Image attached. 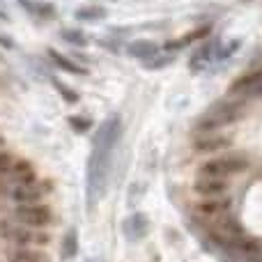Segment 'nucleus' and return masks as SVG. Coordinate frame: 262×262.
Returning a JSON list of instances; mask_svg holds the SVG:
<instances>
[{"label": "nucleus", "mask_w": 262, "mask_h": 262, "mask_svg": "<svg viewBox=\"0 0 262 262\" xmlns=\"http://www.w3.org/2000/svg\"><path fill=\"white\" fill-rule=\"evenodd\" d=\"M120 134H122V124H120L118 115H113V118H108L101 124V129L97 131V136H95L92 154H90V161H88V195H90L92 205L99 198L101 189H104L111 154H113V147H115V143H118Z\"/></svg>", "instance_id": "1"}, {"label": "nucleus", "mask_w": 262, "mask_h": 262, "mask_svg": "<svg viewBox=\"0 0 262 262\" xmlns=\"http://www.w3.org/2000/svg\"><path fill=\"white\" fill-rule=\"evenodd\" d=\"M246 113V104L244 101H221V104L212 106L207 113L200 118L198 129L200 131H216L221 127H228V124H235L237 120H242Z\"/></svg>", "instance_id": "2"}, {"label": "nucleus", "mask_w": 262, "mask_h": 262, "mask_svg": "<svg viewBox=\"0 0 262 262\" xmlns=\"http://www.w3.org/2000/svg\"><path fill=\"white\" fill-rule=\"evenodd\" d=\"M249 168V159L244 154H221V157H214L209 161H205L203 166L198 168V175L200 177H232V175H239Z\"/></svg>", "instance_id": "3"}, {"label": "nucleus", "mask_w": 262, "mask_h": 262, "mask_svg": "<svg viewBox=\"0 0 262 262\" xmlns=\"http://www.w3.org/2000/svg\"><path fill=\"white\" fill-rule=\"evenodd\" d=\"M51 189H53L51 182H39V180L30 182V184H14V182L5 180L3 184H0V193H5L7 198H12L14 203H18V205L39 203L46 193H51Z\"/></svg>", "instance_id": "4"}, {"label": "nucleus", "mask_w": 262, "mask_h": 262, "mask_svg": "<svg viewBox=\"0 0 262 262\" xmlns=\"http://www.w3.org/2000/svg\"><path fill=\"white\" fill-rule=\"evenodd\" d=\"M209 237L214 242L223 246H237L242 239H244V232H242L239 223L235 219H228V216H219L212 219V226H209Z\"/></svg>", "instance_id": "5"}, {"label": "nucleus", "mask_w": 262, "mask_h": 262, "mask_svg": "<svg viewBox=\"0 0 262 262\" xmlns=\"http://www.w3.org/2000/svg\"><path fill=\"white\" fill-rule=\"evenodd\" d=\"M16 221L28 228H46L55 221V216L49 205L35 203V205H21L16 209Z\"/></svg>", "instance_id": "6"}, {"label": "nucleus", "mask_w": 262, "mask_h": 262, "mask_svg": "<svg viewBox=\"0 0 262 262\" xmlns=\"http://www.w3.org/2000/svg\"><path fill=\"white\" fill-rule=\"evenodd\" d=\"M5 239L14 242V244L23 246V249H37V246H46L51 244V235L49 232H39L32 228H16V226H5Z\"/></svg>", "instance_id": "7"}, {"label": "nucleus", "mask_w": 262, "mask_h": 262, "mask_svg": "<svg viewBox=\"0 0 262 262\" xmlns=\"http://www.w3.org/2000/svg\"><path fill=\"white\" fill-rule=\"evenodd\" d=\"M232 207L230 198H226V195H219V198H205L200 200V203L193 205V214H198L200 219H219V216H226L228 209Z\"/></svg>", "instance_id": "8"}, {"label": "nucleus", "mask_w": 262, "mask_h": 262, "mask_svg": "<svg viewBox=\"0 0 262 262\" xmlns=\"http://www.w3.org/2000/svg\"><path fill=\"white\" fill-rule=\"evenodd\" d=\"M232 138L230 136H223V134H214V131H207V134L198 136V138L193 140V147L198 149V152H205V154H216L221 152V149L230 147Z\"/></svg>", "instance_id": "9"}, {"label": "nucleus", "mask_w": 262, "mask_h": 262, "mask_svg": "<svg viewBox=\"0 0 262 262\" xmlns=\"http://www.w3.org/2000/svg\"><path fill=\"white\" fill-rule=\"evenodd\" d=\"M193 191L203 198H219L228 193V182L221 177H198L193 182Z\"/></svg>", "instance_id": "10"}, {"label": "nucleus", "mask_w": 262, "mask_h": 262, "mask_svg": "<svg viewBox=\"0 0 262 262\" xmlns=\"http://www.w3.org/2000/svg\"><path fill=\"white\" fill-rule=\"evenodd\" d=\"M5 180L14 182V184H30V182L37 180V175H35V168H32L30 161H26V159H14L12 168L5 172Z\"/></svg>", "instance_id": "11"}, {"label": "nucleus", "mask_w": 262, "mask_h": 262, "mask_svg": "<svg viewBox=\"0 0 262 262\" xmlns=\"http://www.w3.org/2000/svg\"><path fill=\"white\" fill-rule=\"evenodd\" d=\"M219 55V44L216 41H207V44H203L198 51L193 53V58H191V69L193 72H203L205 67H209V64L214 62V58Z\"/></svg>", "instance_id": "12"}, {"label": "nucleus", "mask_w": 262, "mask_h": 262, "mask_svg": "<svg viewBox=\"0 0 262 262\" xmlns=\"http://www.w3.org/2000/svg\"><path fill=\"white\" fill-rule=\"evenodd\" d=\"M212 32V26H200V28H193L191 32H186L184 37H180V39H172V41H168V49L170 51H175V49H184V46H189V44H193V41H200V39H205V37Z\"/></svg>", "instance_id": "13"}, {"label": "nucleus", "mask_w": 262, "mask_h": 262, "mask_svg": "<svg viewBox=\"0 0 262 262\" xmlns=\"http://www.w3.org/2000/svg\"><path fill=\"white\" fill-rule=\"evenodd\" d=\"M262 83V72H251V74H244L239 76L235 83L230 85V95H249L255 85Z\"/></svg>", "instance_id": "14"}, {"label": "nucleus", "mask_w": 262, "mask_h": 262, "mask_svg": "<svg viewBox=\"0 0 262 262\" xmlns=\"http://www.w3.org/2000/svg\"><path fill=\"white\" fill-rule=\"evenodd\" d=\"M157 53H159V46L154 44V41L140 39V41L129 44V55H134V58H138V60H152Z\"/></svg>", "instance_id": "15"}, {"label": "nucleus", "mask_w": 262, "mask_h": 262, "mask_svg": "<svg viewBox=\"0 0 262 262\" xmlns=\"http://www.w3.org/2000/svg\"><path fill=\"white\" fill-rule=\"evenodd\" d=\"M7 262H51V260L35 249H23V246H18L16 251H12V253L7 255Z\"/></svg>", "instance_id": "16"}, {"label": "nucleus", "mask_w": 262, "mask_h": 262, "mask_svg": "<svg viewBox=\"0 0 262 262\" xmlns=\"http://www.w3.org/2000/svg\"><path fill=\"white\" fill-rule=\"evenodd\" d=\"M235 249L239 251L244 258H249L253 262H262V242L260 239H246V237H244V239H242Z\"/></svg>", "instance_id": "17"}, {"label": "nucleus", "mask_w": 262, "mask_h": 262, "mask_svg": "<svg viewBox=\"0 0 262 262\" xmlns=\"http://www.w3.org/2000/svg\"><path fill=\"white\" fill-rule=\"evenodd\" d=\"M49 58L53 60L60 69H64V72H69V74H78V76H83V74H85V69H83L81 64H76L74 60H69L67 55H62L60 51H55V49H49Z\"/></svg>", "instance_id": "18"}, {"label": "nucleus", "mask_w": 262, "mask_h": 262, "mask_svg": "<svg viewBox=\"0 0 262 262\" xmlns=\"http://www.w3.org/2000/svg\"><path fill=\"white\" fill-rule=\"evenodd\" d=\"M106 18V9L97 7V5H88V7L76 9V21H101Z\"/></svg>", "instance_id": "19"}, {"label": "nucleus", "mask_w": 262, "mask_h": 262, "mask_svg": "<svg viewBox=\"0 0 262 262\" xmlns=\"http://www.w3.org/2000/svg\"><path fill=\"white\" fill-rule=\"evenodd\" d=\"M60 35H62V39H67L69 44H74V46H85L88 44V37L83 35L81 30H72V28H69V30H62Z\"/></svg>", "instance_id": "20"}, {"label": "nucleus", "mask_w": 262, "mask_h": 262, "mask_svg": "<svg viewBox=\"0 0 262 262\" xmlns=\"http://www.w3.org/2000/svg\"><path fill=\"white\" fill-rule=\"evenodd\" d=\"M69 124H72L76 131H88L92 122L88 118H81V115H72V118H69Z\"/></svg>", "instance_id": "21"}, {"label": "nucleus", "mask_w": 262, "mask_h": 262, "mask_svg": "<svg viewBox=\"0 0 262 262\" xmlns=\"http://www.w3.org/2000/svg\"><path fill=\"white\" fill-rule=\"evenodd\" d=\"M76 253V232H69L64 239V258H72Z\"/></svg>", "instance_id": "22"}, {"label": "nucleus", "mask_w": 262, "mask_h": 262, "mask_svg": "<svg viewBox=\"0 0 262 262\" xmlns=\"http://www.w3.org/2000/svg\"><path fill=\"white\" fill-rule=\"evenodd\" d=\"M55 88H58V90H60V95H62L64 99L69 101V104H76V101H78V95H76V92H74V90H69V88H64L62 83H58V81H55Z\"/></svg>", "instance_id": "23"}, {"label": "nucleus", "mask_w": 262, "mask_h": 262, "mask_svg": "<svg viewBox=\"0 0 262 262\" xmlns=\"http://www.w3.org/2000/svg\"><path fill=\"white\" fill-rule=\"evenodd\" d=\"M12 163H14V157L9 152H0V175H5V172L12 168Z\"/></svg>", "instance_id": "24"}, {"label": "nucleus", "mask_w": 262, "mask_h": 262, "mask_svg": "<svg viewBox=\"0 0 262 262\" xmlns=\"http://www.w3.org/2000/svg\"><path fill=\"white\" fill-rule=\"evenodd\" d=\"M147 64L149 69H157V67H166V64H170V58H157V55H154L152 60H147Z\"/></svg>", "instance_id": "25"}]
</instances>
